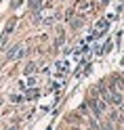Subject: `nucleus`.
<instances>
[{
  "instance_id": "1",
  "label": "nucleus",
  "mask_w": 124,
  "mask_h": 130,
  "mask_svg": "<svg viewBox=\"0 0 124 130\" xmlns=\"http://www.w3.org/2000/svg\"><path fill=\"white\" fill-rule=\"evenodd\" d=\"M38 94H40L38 88H32V90H27V96H25V99H27V101H32V99H36Z\"/></svg>"
},
{
  "instance_id": "2",
  "label": "nucleus",
  "mask_w": 124,
  "mask_h": 130,
  "mask_svg": "<svg viewBox=\"0 0 124 130\" xmlns=\"http://www.w3.org/2000/svg\"><path fill=\"white\" fill-rule=\"evenodd\" d=\"M21 86H36V78H27V80H25V84L21 82Z\"/></svg>"
},
{
  "instance_id": "4",
  "label": "nucleus",
  "mask_w": 124,
  "mask_h": 130,
  "mask_svg": "<svg viewBox=\"0 0 124 130\" xmlns=\"http://www.w3.org/2000/svg\"><path fill=\"white\" fill-rule=\"evenodd\" d=\"M11 101H13V103H19V101H21V96H19V94H13V96H11Z\"/></svg>"
},
{
  "instance_id": "3",
  "label": "nucleus",
  "mask_w": 124,
  "mask_h": 130,
  "mask_svg": "<svg viewBox=\"0 0 124 130\" xmlns=\"http://www.w3.org/2000/svg\"><path fill=\"white\" fill-rule=\"evenodd\" d=\"M34 69H36V65L32 63V65H27V67H25V74H32V71H34Z\"/></svg>"
}]
</instances>
